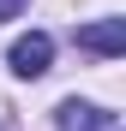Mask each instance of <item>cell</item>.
Segmentation results:
<instances>
[{
	"instance_id": "cell-5",
	"label": "cell",
	"mask_w": 126,
	"mask_h": 131,
	"mask_svg": "<svg viewBox=\"0 0 126 131\" xmlns=\"http://www.w3.org/2000/svg\"><path fill=\"white\" fill-rule=\"evenodd\" d=\"M0 131H6V125H0Z\"/></svg>"
},
{
	"instance_id": "cell-1",
	"label": "cell",
	"mask_w": 126,
	"mask_h": 131,
	"mask_svg": "<svg viewBox=\"0 0 126 131\" xmlns=\"http://www.w3.org/2000/svg\"><path fill=\"white\" fill-rule=\"evenodd\" d=\"M54 125H60V131H114L120 119L108 113V107H96V101H78V95H72V101H60V107H54Z\"/></svg>"
},
{
	"instance_id": "cell-6",
	"label": "cell",
	"mask_w": 126,
	"mask_h": 131,
	"mask_svg": "<svg viewBox=\"0 0 126 131\" xmlns=\"http://www.w3.org/2000/svg\"><path fill=\"white\" fill-rule=\"evenodd\" d=\"M114 131H120V125H114Z\"/></svg>"
},
{
	"instance_id": "cell-4",
	"label": "cell",
	"mask_w": 126,
	"mask_h": 131,
	"mask_svg": "<svg viewBox=\"0 0 126 131\" xmlns=\"http://www.w3.org/2000/svg\"><path fill=\"white\" fill-rule=\"evenodd\" d=\"M24 12V0H0V24H6V18H18Z\"/></svg>"
},
{
	"instance_id": "cell-2",
	"label": "cell",
	"mask_w": 126,
	"mask_h": 131,
	"mask_svg": "<svg viewBox=\"0 0 126 131\" xmlns=\"http://www.w3.org/2000/svg\"><path fill=\"white\" fill-rule=\"evenodd\" d=\"M6 60H12V72H18V78H42V72H48V60H54V42L42 36V30H30V36H18V42H12V54H6Z\"/></svg>"
},
{
	"instance_id": "cell-3",
	"label": "cell",
	"mask_w": 126,
	"mask_h": 131,
	"mask_svg": "<svg viewBox=\"0 0 126 131\" xmlns=\"http://www.w3.org/2000/svg\"><path fill=\"white\" fill-rule=\"evenodd\" d=\"M78 48H90V54H102V60H114V54L126 48V18H102V24H84V30H78Z\"/></svg>"
}]
</instances>
